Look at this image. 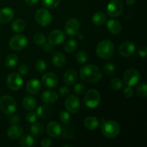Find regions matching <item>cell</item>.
Returning <instances> with one entry per match:
<instances>
[{
  "instance_id": "9c48e42d",
  "label": "cell",
  "mask_w": 147,
  "mask_h": 147,
  "mask_svg": "<svg viewBox=\"0 0 147 147\" xmlns=\"http://www.w3.org/2000/svg\"><path fill=\"white\" fill-rule=\"evenodd\" d=\"M7 85L11 90L17 91L20 90L23 85V80L20 73H10L7 78Z\"/></svg>"
},
{
  "instance_id": "30bf717a",
  "label": "cell",
  "mask_w": 147,
  "mask_h": 147,
  "mask_svg": "<svg viewBox=\"0 0 147 147\" xmlns=\"http://www.w3.org/2000/svg\"><path fill=\"white\" fill-rule=\"evenodd\" d=\"M28 40L24 34H17L13 36L9 41V47L11 50L19 51L27 46Z\"/></svg>"
},
{
  "instance_id": "f1b7e54d",
  "label": "cell",
  "mask_w": 147,
  "mask_h": 147,
  "mask_svg": "<svg viewBox=\"0 0 147 147\" xmlns=\"http://www.w3.org/2000/svg\"><path fill=\"white\" fill-rule=\"evenodd\" d=\"M26 22L22 19H17L14 20L11 24V29L15 32H21L25 29Z\"/></svg>"
},
{
  "instance_id": "681fc988",
  "label": "cell",
  "mask_w": 147,
  "mask_h": 147,
  "mask_svg": "<svg viewBox=\"0 0 147 147\" xmlns=\"http://www.w3.org/2000/svg\"><path fill=\"white\" fill-rule=\"evenodd\" d=\"M43 50L47 53H49V52H51L53 50V45H51L50 43H47L45 42L44 45H43Z\"/></svg>"
},
{
  "instance_id": "e0dca14e",
  "label": "cell",
  "mask_w": 147,
  "mask_h": 147,
  "mask_svg": "<svg viewBox=\"0 0 147 147\" xmlns=\"http://www.w3.org/2000/svg\"><path fill=\"white\" fill-rule=\"evenodd\" d=\"M42 100L43 103L47 104H53L55 103L58 99L57 93L54 90H45L42 94Z\"/></svg>"
},
{
  "instance_id": "bcb514c9",
  "label": "cell",
  "mask_w": 147,
  "mask_h": 147,
  "mask_svg": "<svg viewBox=\"0 0 147 147\" xmlns=\"http://www.w3.org/2000/svg\"><path fill=\"white\" fill-rule=\"evenodd\" d=\"M18 71L20 75H22V76H25V75L27 74L29 72L28 66L26 65H21L19 67Z\"/></svg>"
},
{
  "instance_id": "d6a6232c",
  "label": "cell",
  "mask_w": 147,
  "mask_h": 147,
  "mask_svg": "<svg viewBox=\"0 0 147 147\" xmlns=\"http://www.w3.org/2000/svg\"><path fill=\"white\" fill-rule=\"evenodd\" d=\"M76 48H77V42L75 40L70 39L65 43L64 49L65 51L67 53H72V52L75 51Z\"/></svg>"
},
{
  "instance_id": "db71d44e",
  "label": "cell",
  "mask_w": 147,
  "mask_h": 147,
  "mask_svg": "<svg viewBox=\"0 0 147 147\" xmlns=\"http://www.w3.org/2000/svg\"><path fill=\"white\" fill-rule=\"evenodd\" d=\"M78 38L80 39V40H83V39L84 38V35H83V34H78Z\"/></svg>"
},
{
  "instance_id": "f5cc1de1",
  "label": "cell",
  "mask_w": 147,
  "mask_h": 147,
  "mask_svg": "<svg viewBox=\"0 0 147 147\" xmlns=\"http://www.w3.org/2000/svg\"><path fill=\"white\" fill-rule=\"evenodd\" d=\"M136 0H126V2L127 4V5L129 6H132L135 3Z\"/></svg>"
},
{
  "instance_id": "52a82bcc",
  "label": "cell",
  "mask_w": 147,
  "mask_h": 147,
  "mask_svg": "<svg viewBox=\"0 0 147 147\" xmlns=\"http://www.w3.org/2000/svg\"><path fill=\"white\" fill-rule=\"evenodd\" d=\"M34 18L39 25L42 26V27H47L51 24L53 17H52L51 13L48 10L41 8L36 11Z\"/></svg>"
},
{
  "instance_id": "7dc6e473",
  "label": "cell",
  "mask_w": 147,
  "mask_h": 147,
  "mask_svg": "<svg viewBox=\"0 0 147 147\" xmlns=\"http://www.w3.org/2000/svg\"><path fill=\"white\" fill-rule=\"evenodd\" d=\"M138 53L142 57H146L147 55V48L146 46H141L138 49Z\"/></svg>"
},
{
  "instance_id": "4fadbf2b",
  "label": "cell",
  "mask_w": 147,
  "mask_h": 147,
  "mask_svg": "<svg viewBox=\"0 0 147 147\" xmlns=\"http://www.w3.org/2000/svg\"><path fill=\"white\" fill-rule=\"evenodd\" d=\"M65 35L60 30H54L50 32L47 37L48 42L53 45H59L64 42Z\"/></svg>"
},
{
  "instance_id": "b9f144b4",
  "label": "cell",
  "mask_w": 147,
  "mask_h": 147,
  "mask_svg": "<svg viewBox=\"0 0 147 147\" xmlns=\"http://www.w3.org/2000/svg\"><path fill=\"white\" fill-rule=\"evenodd\" d=\"M85 89H86V86L83 83H77L76 86H74V92L77 95H80L85 91Z\"/></svg>"
},
{
  "instance_id": "ab89813d",
  "label": "cell",
  "mask_w": 147,
  "mask_h": 147,
  "mask_svg": "<svg viewBox=\"0 0 147 147\" xmlns=\"http://www.w3.org/2000/svg\"><path fill=\"white\" fill-rule=\"evenodd\" d=\"M46 67H47V64L45 61L43 60H38L35 63V68L37 71L40 73H43L45 71Z\"/></svg>"
},
{
  "instance_id": "d4e9b609",
  "label": "cell",
  "mask_w": 147,
  "mask_h": 147,
  "mask_svg": "<svg viewBox=\"0 0 147 147\" xmlns=\"http://www.w3.org/2000/svg\"><path fill=\"white\" fill-rule=\"evenodd\" d=\"M99 124L100 123H99L98 119L94 116H88L84 121V126H86V129L90 131L96 130V129H98Z\"/></svg>"
},
{
  "instance_id": "f907efd6",
  "label": "cell",
  "mask_w": 147,
  "mask_h": 147,
  "mask_svg": "<svg viewBox=\"0 0 147 147\" xmlns=\"http://www.w3.org/2000/svg\"><path fill=\"white\" fill-rule=\"evenodd\" d=\"M41 146L43 147H48L52 146V141L48 139H45L42 141Z\"/></svg>"
},
{
  "instance_id": "7c38bea8",
  "label": "cell",
  "mask_w": 147,
  "mask_h": 147,
  "mask_svg": "<svg viewBox=\"0 0 147 147\" xmlns=\"http://www.w3.org/2000/svg\"><path fill=\"white\" fill-rule=\"evenodd\" d=\"M65 32L69 36H75L80 30V22L76 18H70L65 24Z\"/></svg>"
},
{
  "instance_id": "d6986e66",
  "label": "cell",
  "mask_w": 147,
  "mask_h": 147,
  "mask_svg": "<svg viewBox=\"0 0 147 147\" xmlns=\"http://www.w3.org/2000/svg\"><path fill=\"white\" fill-rule=\"evenodd\" d=\"M26 90L30 94H37L41 90V83L37 79H32L27 83L26 86Z\"/></svg>"
},
{
  "instance_id": "ffe728a7",
  "label": "cell",
  "mask_w": 147,
  "mask_h": 147,
  "mask_svg": "<svg viewBox=\"0 0 147 147\" xmlns=\"http://www.w3.org/2000/svg\"><path fill=\"white\" fill-rule=\"evenodd\" d=\"M107 29L113 34H119L121 31V24L119 21L117 20H114V19H111V20H109L107 22Z\"/></svg>"
},
{
  "instance_id": "83f0119b",
  "label": "cell",
  "mask_w": 147,
  "mask_h": 147,
  "mask_svg": "<svg viewBox=\"0 0 147 147\" xmlns=\"http://www.w3.org/2000/svg\"><path fill=\"white\" fill-rule=\"evenodd\" d=\"M60 134L62 135L63 139H67V140L71 139L75 135V131L73 126L66 123L65 126H64V127L61 130V134Z\"/></svg>"
},
{
  "instance_id": "f546056e",
  "label": "cell",
  "mask_w": 147,
  "mask_h": 147,
  "mask_svg": "<svg viewBox=\"0 0 147 147\" xmlns=\"http://www.w3.org/2000/svg\"><path fill=\"white\" fill-rule=\"evenodd\" d=\"M44 125L41 123H36L32 125L30 132L34 136H40L44 132Z\"/></svg>"
},
{
  "instance_id": "484cf974",
  "label": "cell",
  "mask_w": 147,
  "mask_h": 147,
  "mask_svg": "<svg viewBox=\"0 0 147 147\" xmlns=\"http://www.w3.org/2000/svg\"><path fill=\"white\" fill-rule=\"evenodd\" d=\"M66 58L64 55L61 53H55L53 56V63L57 67H62L65 65Z\"/></svg>"
},
{
  "instance_id": "60d3db41",
  "label": "cell",
  "mask_w": 147,
  "mask_h": 147,
  "mask_svg": "<svg viewBox=\"0 0 147 147\" xmlns=\"http://www.w3.org/2000/svg\"><path fill=\"white\" fill-rule=\"evenodd\" d=\"M70 118L71 117H70V113L67 111L61 112L60 113V115H59V119H60V121L62 123H65V124L68 123L70 122Z\"/></svg>"
},
{
  "instance_id": "11a10c76",
  "label": "cell",
  "mask_w": 147,
  "mask_h": 147,
  "mask_svg": "<svg viewBox=\"0 0 147 147\" xmlns=\"http://www.w3.org/2000/svg\"><path fill=\"white\" fill-rule=\"evenodd\" d=\"M64 147H66V146H72V145H68V144H66V145H64V146H63Z\"/></svg>"
},
{
  "instance_id": "8fae6325",
  "label": "cell",
  "mask_w": 147,
  "mask_h": 147,
  "mask_svg": "<svg viewBox=\"0 0 147 147\" xmlns=\"http://www.w3.org/2000/svg\"><path fill=\"white\" fill-rule=\"evenodd\" d=\"M65 106L66 109L70 113H76L80 110V99L76 96H73V95L68 96L65 102Z\"/></svg>"
},
{
  "instance_id": "8992f818",
  "label": "cell",
  "mask_w": 147,
  "mask_h": 147,
  "mask_svg": "<svg viewBox=\"0 0 147 147\" xmlns=\"http://www.w3.org/2000/svg\"><path fill=\"white\" fill-rule=\"evenodd\" d=\"M123 82L127 86H134L140 81L141 75L137 70L134 68L127 69L123 75Z\"/></svg>"
},
{
  "instance_id": "74e56055",
  "label": "cell",
  "mask_w": 147,
  "mask_h": 147,
  "mask_svg": "<svg viewBox=\"0 0 147 147\" xmlns=\"http://www.w3.org/2000/svg\"><path fill=\"white\" fill-rule=\"evenodd\" d=\"M88 60V54L84 51H80L76 55V60L80 64H84Z\"/></svg>"
},
{
  "instance_id": "ee69618b",
  "label": "cell",
  "mask_w": 147,
  "mask_h": 147,
  "mask_svg": "<svg viewBox=\"0 0 147 147\" xmlns=\"http://www.w3.org/2000/svg\"><path fill=\"white\" fill-rule=\"evenodd\" d=\"M123 95H124L125 97H126V98L132 97V96H133V94H134L133 89H132L131 87H130V86H127V87H126V88L123 90Z\"/></svg>"
},
{
  "instance_id": "5b68a950",
  "label": "cell",
  "mask_w": 147,
  "mask_h": 147,
  "mask_svg": "<svg viewBox=\"0 0 147 147\" xmlns=\"http://www.w3.org/2000/svg\"><path fill=\"white\" fill-rule=\"evenodd\" d=\"M83 100L88 108L96 109L100 102V93L96 89H90L85 94Z\"/></svg>"
},
{
  "instance_id": "4316f807",
  "label": "cell",
  "mask_w": 147,
  "mask_h": 147,
  "mask_svg": "<svg viewBox=\"0 0 147 147\" xmlns=\"http://www.w3.org/2000/svg\"><path fill=\"white\" fill-rule=\"evenodd\" d=\"M92 21H93V24L97 26L103 25L106 21V14L102 11H98V12L95 13L92 17Z\"/></svg>"
},
{
  "instance_id": "7402d4cb",
  "label": "cell",
  "mask_w": 147,
  "mask_h": 147,
  "mask_svg": "<svg viewBox=\"0 0 147 147\" xmlns=\"http://www.w3.org/2000/svg\"><path fill=\"white\" fill-rule=\"evenodd\" d=\"M78 73L73 69L67 70L64 75V82L67 86H73L78 80Z\"/></svg>"
},
{
  "instance_id": "5bb4252c",
  "label": "cell",
  "mask_w": 147,
  "mask_h": 147,
  "mask_svg": "<svg viewBox=\"0 0 147 147\" xmlns=\"http://www.w3.org/2000/svg\"><path fill=\"white\" fill-rule=\"evenodd\" d=\"M135 45L131 42H125L120 45L119 53L121 57H129L131 56L135 52Z\"/></svg>"
},
{
  "instance_id": "7a4b0ae2",
  "label": "cell",
  "mask_w": 147,
  "mask_h": 147,
  "mask_svg": "<svg viewBox=\"0 0 147 147\" xmlns=\"http://www.w3.org/2000/svg\"><path fill=\"white\" fill-rule=\"evenodd\" d=\"M114 53V45L109 40H102L98 44L96 47V53L100 58L108 60L113 56Z\"/></svg>"
},
{
  "instance_id": "277c9868",
  "label": "cell",
  "mask_w": 147,
  "mask_h": 147,
  "mask_svg": "<svg viewBox=\"0 0 147 147\" xmlns=\"http://www.w3.org/2000/svg\"><path fill=\"white\" fill-rule=\"evenodd\" d=\"M17 102L11 96L6 95L0 99V110L7 115H11L16 111Z\"/></svg>"
},
{
  "instance_id": "836d02e7",
  "label": "cell",
  "mask_w": 147,
  "mask_h": 147,
  "mask_svg": "<svg viewBox=\"0 0 147 147\" xmlns=\"http://www.w3.org/2000/svg\"><path fill=\"white\" fill-rule=\"evenodd\" d=\"M110 85L112 88L115 90H119L123 88V83L119 78H114L110 82Z\"/></svg>"
},
{
  "instance_id": "c3c4849f",
  "label": "cell",
  "mask_w": 147,
  "mask_h": 147,
  "mask_svg": "<svg viewBox=\"0 0 147 147\" xmlns=\"http://www.w3.org/2000/svg\"><path fill=\"white\" fill-rule=\"evenodd\" d=\"M20 118L18 115H13V116L9 119V123L11 126H12V125H17L18 124L19 122H20Z\"/></svg>"
},
{
  "instance_id": "2e32d148",
  "label": "cell",
  "mask_w": 147,
  "mask_h": 147,
  "mask_svg": "<svg viewBox=\"0 0 147 147\" xmlns=\"http://www.w3.org/2000/svg\"><path fill=\"white\" fill-rule=\"evenodd\" d=\"M61 126L57 122L50 121L49 122L47 126V134L53 138H57L61 134Z\"/></svg>"
},
{
  "instance_id": "cb8c5ba5",
  "label": "cell",
  "mask_w": 147,
  "mask_h": 147,
  "mask_svg": "<svg viewBox=\"0 0 147 147\" xmlns=\"http://www.w3.org/2000/svg\"><path fill=\"white\" fill-rule=\"evenodd\" d=\"M22 106L25 110L32 111L37 106V101L32 96H25L22 100Z\"/></svg>"
},
{
  "instance_id": "4dcf8cb0",
  "label": "cell",
  "mask_w": 147,
  "mask_h": 147,
  "mask_svg": "<svg viewBox=\"0 0 147 147\" xmlns=\"http://www.w3.org/2000/svg\"><path fill=\"white\" fill-rule=\"evenodd\" d=\"M34 144V140L32 136L30 134L24 135L21 138L20 141V146L22 147H30L33 146Z\"/></svg>"
},
{
  "instance_id": "9a60e30c",
  "label": "cell",
  "mask_w": 147,
  "mask_h": 147,
  "mask_svg": "<svg viewBox=\"0 0 147 147\" xmlns=\"http://www.w3.org/2000/svg\"><path fill=\"white\" fill-rule=\"evenodd\" d=\"M42 80L44 86L47 88H54L58 83V78L53 73H46Z\"/></svg>"
},
{
  "instance_id": "d590c367",
  "label": "cell",
  "mask_w": 147,
  "mask_h": 147,
  "mask_svg": "<svg viewBox=\"0 0 147 147\" xmlns=\"http://www.w3.org/2000/svg\"><path fill=\"white\" fill-rule=\"evenodd\" d=\"M33 40L37 45H43L46 42V37L42 33L37 32L33 37Z\"/></svg>"
},
{
  "instance_id": "ac0fdd59",
  "label": "cell",
  "mask_w": 147,
  "mask_h": 147,
  "mask_svg": "<svg viewBox=\"0 0 147 147\" xmlns=\"http://www.w3.org/2000/svg\"><path fill=\"white\" fill-rule=\"evenodd\" d=\"M14 17V11L9 7H4L0 9V23L7 24Z\"/></svg>"
},
{
  "instance_id": "e575fe53",
  "label": "cell",
  "mask_w": 147,
  "mask_h": 147,
  "mask_svg": "<svg viewBox=\"0 0 147 147\" xmlns=\"http://www.w3.org/2000/svg\"><path fill=\"white\" fill-rule=\"evenodd\" d=\"M42 4L47 9H55L59 6L60 0H42Z\"/></svg>"
},
{
  "instance_id": "3957f363",
  "label": "cell",
  "mask_w": 147,
  "mask_h": 147,
  "mask_svg": "<svg viewBox=\"0 0 147 147\" xmlns=\"http://www.w3.org/2000/svg\"><path fill=\"white\" fill-rule=\"evenodd\" d=\"M121 128L119 123L115 121H106L103 122L101 131L103 136L109 139L116 137L120 133Z\"/></svg>"
},
{
  "instance_id": "603a6c76",
  "label": "cell",
  "mask_w": 147,
  "mask_h": 147,
  "mask_svg": "<svg viewBox=\"0 0 147 147\" xmlns=\"http://www.w3.org/2000/svg\"><path fill=\"white\" fill-rule=\"evenodd\" d=\"M53 113V110L50 106L42 105L37 109V115L41 119H47L50 117Z\"/></svg>"
},
{
  "instance_id": "ba28073f",
  "label": "cell",
  "mask_w": 147,
  "mask_h": 147,
  "mask_svg": "<svg viewBox=\"0 0 147 147\" xmlns=\"http://www.w3.org/2000/svg\"><path fill=\"white\" fill-rule=\"evenodd\" d=\"M123 6L120 0H111L106 7L107 14L111 17H119L122 14Z\"/></svg>"
},
{
  "instance_id": "f35d334b",
  "label": "cell",
  "mask_w": 147,
  "mask_h": 147,
  "mask_svg": "<svg viewBox=\"0 0 147 147\" xmlns=\"http://www.w3.org/2000/svg\"><path fill=\"white\" fill-rule=\"evenodd\" d=\"M136 93L140 97H146L147 96V86L145 83L139 85L136 88Z\"/></svg>"
},
{
  "instance_id": "1f68e13d",
  "label": "cell",
  "mask_w": 147,
  "mask_h": 147,
  "mask_svg": "<svg viewBox=\"0 0 147 147\" xmlns=\"http://www.w3.org/2000/svg\"><path fill=\"white\" fill-rule=\"evenodd\" d=\"M17 63H18V57H17V56L16 55H9L6 57L5 65L7 67L12 68L14 66L17 65Z\"/></svg>"
},
{
  "instance_id": "f6af8a7d",
  "label": "cell",
  "mask_w": 147,
  "mask_h": 147,
  "mask_svg": "<svg viewBox=\"0 0 147 147\" xmlns=\"http://www.w3.org/2000/svg\"><path fill=\"white\" fill-rule=\"evenodd\" d=\"M59 93H60L62 97H65V96H68L69 93H70V89L66 87V86H63V87H61L60 88Z\"/></svg>"
},
{
  "instance_id": "816d5d0a",
  "label": "cell",
  "mask_w": 147,
  "mask_h": 147,
  "mask_svg": "<svg viewBox=\"0 0 147 147\" xmlns=\"http://www.w3.org/2000/svg\"><path fill=\"white\" fill-rule=\"evenodd\" d=\"M39 0H25V2L30 6H34L38 3Z\"/></svg>"
},
{
  "instance_id": "8d00e7d4",
  "label": "cell",
  "mask_w": 147,
  "mask_h": 147,
  "mask_svg": "<svg viewBox=\"0 0 147 147\" xmlns=\"http://www.w3.org/2000/svg\"><path fill=\"white\" fill-rule=\"evenodd\" d=\"M116 71L114 65L111 63H106L103 66V72L108 76H111L114 74Z\"/></svg>"
},
{
  "instance_id": "6da1fadb",
  "label": "cell",
  "mask_w": 147,
  "mask_h": 147,
  "mask_svg": "<svg viewBox=\"0 0 147 147\" xmlns=\"http://www.w3.org/2000/svg\"><path fill=\"white\" fill-rule=\"evenodd\" d=\"M80 76L83 80L86 83H96L102 78L101 70L94 65H86L81 67L80 70Z\"/></svg>"
},
{
  "instance_id": "7bdbcfd3",
  "label": "cell",
  "mask_w": 147,
  "mask_h": 147,
  "mask_svg": "<svg viewBox=\"0 0 147 147\" xmlns=\"http://www.w3.org/2000/svg\"><path fill=\"white\" fill-rule=\"evenodd\" d=\"M37 115L34 112H30L26 116V120L30 123H34L37 121Z\"/></svg>"
},
{
  "instance_id": "44dd1931",
  "label": "cell",
  "mask_w": 147,
  "mask_h": 147,
  "mask_svg": "<svg viewBox=\"0 0 147 147\" xmlns=\"http://www.w3.org/2000/svg\"><path fill=\"white\" fill-rule=\"evenodd\" d=\"M23 128L17 125H12L7 131V136L11 139H17L21 137L23 134Z\"/></svg>"
}]
</instances>
